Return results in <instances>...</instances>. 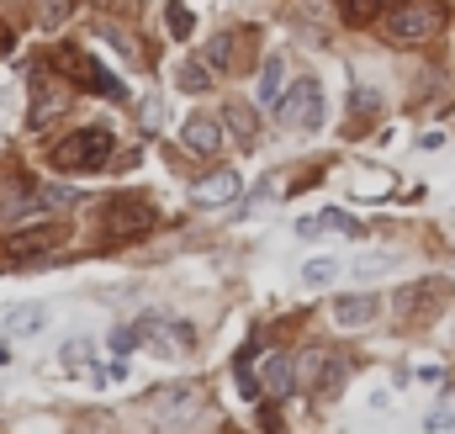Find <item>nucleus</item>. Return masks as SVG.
Masks as SVG:
<instances>
[{"label":"nucleus","instance_id":"1","mask_svg":"<svg viewBox=\"0 0 455 434\" xmlns=\"http://www.w3.org/2000/svg\"><path fill=\"white\" fill-rule=\"evenodd\" d=\"M112 159H116V138L107 127H75L48 154V165L59 175H101V170H112Z\"/></svg>","mask_w":455,"mask_h":434},{"label":"nucleus","instance_id":"2","mask_svg":"<svg viewBox=\"0 0 455 434\" xmlns=\"http://www.w3.org/2000/svg\"><path fill=\"white\" fill-rule=\"evenodd\" d=\"M440 32H445V5L440 0H397L387 11V43H397V48L435 43Z\"/></svg>","mask_w":455,"mask_h":434},{"label":"nucleus","instance_id":"3","mask_svg":"<svg viewBox=\"0 0 455 434\" xmlns=\"http://www.w3.org/2000/svg\"><path fill=\"white\" fill-rule=\"evenodd\" d=\"M281 127H291V133H313L318 122H323V85L313 80V75H302V80H291L286 85V96H281Z\"/></svg>","mask_w":455,"mask_h":434},{"label":"nucleus","instance_id":"4","mask_svg":"<svg viewBox=\"0 0 455 434\" xmlns=\"http://www.w3.org/2000/svg\"><path fill=\"white\" fill-rule=\"evenodd\" d=\"M59 64L75 75V85H80V91H91V96H101V101H122V96H127V85L116 80L112 69H107V64H96V59H91L85 48H75V43H64V48H59Z\"/></svg>","mask_w":455,"mask_h":434},{"label":"nucleus","instance_id":"5","mask_svg":"<svg viewBox=\"0 0 455 434\" xmlns=\"http://www.w3.org/2000/svg\"><path fill=\"white\" fill-rule=\"evenodd\" d=\"M154 228H159V207L143 202V197H116L112 207H107V238L132 244V238H148Z\"/></svg>","mask_w":455,"mask_h":434},{"label":"nucleus","instance_id":"6","mask_svg":"<svg viewBox=\"0 0 455 434\" xmlns=\"http://www.w3.org/2000/svg\"><path fill=\"white\" fill-rule=\"evenodd\" d=\"M344 366L334 350H302L297 355V387H307V392H318V398H334L344 392Z\"/></svg>","mask_w":455,"mask_h":434},{"label":"nucleus","instance_id":"7","mask_svg":"<svg viewBox=\"0 0 455 434\" xmlns=\"http://www.w3.org/2000/svg\"><path fill=\"white\" fill-rule=\"evenodd\" d=\"M138 334H143V344H148L159 360H180V355L196 350V328L180 324V318H143Z\"/></svg>","mask_w":455,"mask_h":434},{"label":"nucleus","instance_id":"8","mask_svg":"<svg viewBox=\"0 0 455 434\" xmlns=\"http://www.w3.org/2000/svg\"><path fill=\"white\" fill-rule=\"evenodd\" d=\"M202 408H207V398H202V387H164L159 398H154V419L164 424V430H186L191 419H202Z\"/></svg>","mask_w":455,"mask_h":434},{"label":"nucleus","instance_id":"9","mask_svg":"<svg viewBox=\"0 0 455 434\" xmlns=\"http://www.w3.org/2000/svg\"><path fill=\"white\" fill-rule=\"evenodd\" d=\"M64 244V228H27V233H11L5 238V265H32V260H48L53 249Z\"/></svg>","mask_w":455,"mask_h":434},{"label":"nucleus","instance_id":"10","mask_svg":"<svg viewBox=\"0 0 455 434\" xmlns=\"http://www.w3.org/2000/svg\"><path fill=\"white\" fill-rule=\"evenodd\" d=\"M254 387H259V398H270V403L291 398V387H297V360H291L286 350H270V355L254 366Z\"/></svg>","mask_w":455,"mask_h":434},{"label":"nucleus","instance_id":"11","mask_svg":"<svg viewBox=\"0 0 455 434\" xmlns=\"http://www.w3.org/2000/svg\"><path fill=\"white\" fill-rule=\"evenodd\" d=\"M254 37H259L254 27H249V32H243V27H233V32L207 37V53H202V59H207V69H218V75H228V69H243V64H249V59H243V48L254 53Z\"/></svg>","mask_w":455,"mask_h":434},{"label":"nucleus","instance_id":"12","mask_svg":"<svg viewBox=\"0 0 455 434\" xmlns=\"http://www.w3.org/2000/svg\"><path fill=\"white\" fill-rule=\"evenodd\" d=\"M180 143H186L196 159H212V154L223 149V122H218V117H191V122L180 127Z\"/></svg>","mask_w":455,"mask_h":434},{"label":"nucleus","instance_id":"13","mask_svg":"<svg viewBox=\"0 0 455 434\" xmlns=\"http://www.w3.org/2000/svg\"><path fill=\"white\" fill-rule=\"evenodd\" d=\"M238 186H243V181H238L233 170H212L207 181H196L191 197H196V207H228V202L238 197Z\"/></svg>","mask_w":455,"mask_h":434},{"label":"nucleus","instance_id":"14","mask_svg":"<svg viewBox=\"0 0 455 434\" xmlns=\"http://www.w3.org/2000/svg\"><path fill=\"white\" fill-rule=\"evenodd\" d=\"M376 313H381L376 292H355V297H339V302H334V324L339 328H360V324H371Z\"/></svg>","mask_w":455,"mask_h":434},{"label":"nucleus","instance_id":"15","mask_svg":"<svg viewBox=\"0 0 455 434\" xmlns=\"http://www.w3.org/2000/svg\"><path fill=\"white\" fill-rule=\"evenodd\" d=\"M259 107H281V96H286V59L281 53H270L265 64H259Z\"/></svg>","mask_w":455,"mask_h":434},{"label":"nucleus","instance_id":"16","mask_svg":"<svg viewBox=\"0 0 455 434\" xmlns=\"http://www.w3.org/2000/svg\"><path fill=\"white\" fill-rule=\"evenodd\" d=\"M297 233H302V238H313V233H360V222L349 213H339V207H329L323 217H302Z\"/></svg>","mask_w":455,"mask_h":434},{"label":"nucleus","instance_id":"17","mask_svg":"<svg viewBox=\"0 0 455 434\" xmlns=\"http://www.w3.org/2000/svg\"><path fill=\"white\" fill-rule=\"evenodd\" d=\"M59 360H64V371H69V376H101V366H96V350H91L85 339H69V344L59 350Z\"/></svg>","mask_w":455,"mask_h":434},{"label":"nucleus","instance_id":"18","mask_svg":"<svg viewBox=\"0 0 455 434\" xmlns=\"http://www.w3.org/2000/svg\"><path fill=\"white\" fill-rule=\"evenodd\" d=\"M43 324H48V308L27 302V308H11L0 328H5V334H16V339H27V334H43Z\"/></svg>","mask_w":455,"mask_h":434},{"label":"nucleus","instance_id":"19","mask_svg":"<svg viewBox=\"0 0 455 434\" xmlns=\"http://www.w3.org/2000/svg\"><path fill=\"white\" fill-rule=\"evenodd\" d=\"M175 80H180V91H191V96H202V91L212 85V69H207V59H186V64L175 69Z\"/></svg>","mask_w":455,"mask_h":434},{"label":"nucleus","instance_id":"20","mask_svg":"<svg viewBox=\"0 0 455 434\" xmlns=\"http://www.w3.org/2000/svg\"><path fill=\"white\" fill-rule=\"evenodd\" d=\"M387 5H392V0H339V16L349 27H365V21H376Z\"/></svg>","mask_w":455,"mask_h":434},{"label":"nucleus","instance_id":"21","mask_svg":"<svg viewBox=\"0 0 455 434\" xmlns=\"http://www.w3.org/2000/svg\"><path fill=\"white\" fill-rule=\"evenodd\" d=\"M223 122L233 127V138H238V143H254V107H243V101H233V107L223 111Z\"/></svg>","mask_w":455,"mask_h":434},{"label":"nucleus","instance_id":"22","mask_svg":"<svg viewBox=\"0 0 455 434\" xmlns=\"http://www.w3.org/2000/svg\"><path fill=\"white\" fill-rule=\"evenodd\" d=\"M64 107H69V91H48L43 101H32V127H48Z\"/></svg>","mask_w":455,"mask_h":434},{"label":"nucleus","instance_id":"23","mask_svg":"<svg viewBox=\"0 0 455 434\" xmlns=\"http://www.w3.org/2000/svg\"><path fill=\"white\" fill-rule=\"evenodd\" d=\"M138 117H143V133H159V127L170 122V101H164V96H148Z\"/></svg>","mask_w":455,"mask_h":434},{"label":"nucleus","instance_id":"24","mask_svg":"<svg viewBox=\"0 0 455 434\" xmlns=\"http://www.w3.org/2000/svg\"><path fill=\"white\" fill-rule=\"evenodd\" d=\"M334 276H339L334 260H307V265H302V281H307V286H329Z\"/></svg>","mask_w":455,"mask_h":434},{"label":"nucleus","instance_id":"25","mask_svg":"<svg viewBox=\"0 0 455 434\" xmlns=\"http://www.w3.org/2000/svg\"><path fill=\"white\" fill-rule=\"evenodd\" d=\"M101 37L112 43V48L122 53V59H127V64H138V48H132V37H127L122 27H112V21H101Z\"/></svg>","mask_w":455,"mask_h":434},{"label":"nucleus","instance_id":"26","mask_svg":"<svg viewBox=\"0 0 455 434\" xmlns=\"http://www.w3.org/2000/svg\"><path fill=\"white\" fill-rule=\"evenodd\" d=\"M164 16H170V37H191V11H186V0H170Z\"/></svg>","mask_w":455,"mask_h":434},{"label":"nucleus","instance_id":"27","mask_svg":"<svg viewBox=\"0 0 455 434\" xmlns=\"http://www.w3.org/2000/svg\"><path fill=\"white\" fill-rule=\"evenodd\" d=\"M392 265H397L392 254H360V260H355V276H381V270H392Z\"/></svg>","mask_w":455,"mask_h":434},{"label":"nucleus","instance_id":"28","mask_svg":"<svg viewBox=\"0 0 455 434\" xmlns=\"http://www.w3.org/2000/svg\"><path fill=\"white\" fill-rule=\"evenodd\" d=\"M371 111H376V96H371V91H355V96H349V117H355V127H365Z\"/></svg>","mask_w":455,"mask_h":434},{"label":"nucleus","instance_id":"29","mask_svg":"<svg viewBox=\"0 0 455 434\" xmlns=\"http://www.w3.org/2000/svg\"><path fill=\"white\" fill-rule=\"evenodd\" d=\"M138 344H143V334H138V324H132V328H116V334H112V355H132Z\"/></svg>","mask_w":455,"mask_h":434},{"label":"nucleus","instance_id":"30","mask_svg":"<svg viewBox=\"0 0 455 434\" xmlns=\"http://www.w3.org/2000/svg\"><path fill=\"white\" fill-rule=\"evenodd\" d=\"M69 16V0H43V27H59Z\"/></svg>","mask_w":455,"mask_h":434},{"label":"nucleus","instance_id":"31","mask_svg":"<svg viewBox=\"0 0 455 434\" xmlns=\"http://www.w3.org/2000/svg\"><path fill=\"white\" fill-rule=\"evenodd\" d=\"M0 366H5V344H0Z\"/></svg>","mask_w":455,"mask_h":434},{"label":"nucleus","instance_id":"32","mask_svg":"<svg viewBox=\"0 0 455 434\" xmlns=\"http://www.w3.org/2000/svg\"><path fill=\"white\" fill-rule=\"evenodd\" d=\"M445 434H455V424H451V430H445Z\"/></svg>","mask_w":455,"mask_h":434}]
</instances>
